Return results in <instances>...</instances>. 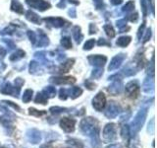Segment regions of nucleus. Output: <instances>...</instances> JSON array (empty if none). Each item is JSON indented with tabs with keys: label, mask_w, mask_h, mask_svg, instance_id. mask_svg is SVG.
I'll return each mask as SVG.
<instances>
[{
	"label": "nucleus",
	"mask_w": 157,
	"mask_h": 148,
	"mask_svg": "<svg viewBox=\"0 0 157 148\" xmlns=\"http://www.w3.org/2000/svg\"><path fill=\"white\" fill-rule=\"evenodd\" d=\"M121 136L123 139H124V141L127 142V144H128V143H129V140H130V137H131L130 127L128 125H123L122 130H121Z\"/></svg>",
	"instance_id": "6e6552de"
},
{
	"label": "nucleus",
	"mask_w": 157,
	"mask_h": 148,
	"mask_svg": "<svg viewBox=\"0 0 157 148\" xmlns=\"http://www.w3.org/2000/svg\"><path fill=\"white\" fill-rule=\"evenodd\" d=\"M32 94H33V91H31V90L26 91V93H25V95H24L23 100H24L25 102H29V101L32 99Z\"/></svg>",
	"instance_id": "9b49d317"
},
{
	"label": "nucleus",
	"mask_w": 157,
	"mask_h": 148,
	"mask_svg": "<svg viewBox=\"0 0 157 148\" xmlns=\"http://www.w3.org/2000/svg\"><path fill=\"white\" fill-rule=\"evenodd\" d=\"M70 143L73 145H75L77 148H82V144L80 142V141H78V140H75V139H71L70 140Z\"/></svg>",
	"instance_id": "ddd939ff"
},
{
	"label": "nucleus",
	"mask_w": 157,
	"mask_h": 148,
	"mask_svg": "<svg viewBox=\"0 0 157 148\" xmlns=\"http://www.w3.org/2000/svg\"><path fill=\"white\" fill-rule=\"evenodd\" d=\"M36 103H40V104H46V99L45 98H43V95H41V94H38V96L36 97Z\"/></svg>",
	"instance_id": "f8f14e48"
},
{
	"label": "nucleus",
	"mask_w": 157,
	"mask_h": 148,
	"mask_svg": "<svg viewBox=\"0 0 157 148\" xmlns=\"http://www.w3.org/2000/svg\"><path fill=\"white\" fill-rule=\"evenodd\" d=\"M93 107H94L97 111H101L105 106L106 103V98L103 93H98L95 96V98L93 99Z\"/></svg>",
	"instance_id": "39448f33"
},
{
	"label": "nucleus",
	"mask_w": 157,
	"mask_h": 148,
	"mask_svg": "<svg viewBox=\"0 0 157 148\" xmlns=\"http://www.w3.org/2000/svg\"><path fill=\"white\" fill-rule=\"evenodd\" d=\"M106 148H122V146L120 144H111L109 146H107Z\"/></svg>",
	"instance_id": "4468645a"
},
{
	"label": "nucleus",
	"mask_w": 157,
	"mask_h": 148,
	"mask_svg": "<svg viewBox=\"0 0 157 148\" xmlns=\"http://www.w3.org/2000/svg\"><path fill=\"white\" fill-rule=\"evenodd\" d=\"M28 139L32 143H37L40 140V133H39L36 130H29L27 133Z\"/></svg>",
	"instance_id": "0eeeda50"
},
{
	"label": "nucleus",
	"mask_w": 157,
	"mask_h": 148,
	"mask_svg": "<svg viewBox=\"0 0 157 148\" xmlns=\"http://www.w3.org/2000/svg\"><path fill=\"white\" fill-rule=\"evenodd\" d=\"M40 148H53V147L50 144H44V145H41Z\"/></svg>",
	"instance_id": "2eb2a0df"
},
{
	"label": "nucleus",
	"mask_w": 157,
	"mask_h": 148,
	"mask_svg": "<svg viewBox=\"0 0 157 148\" xmlns=\"http://www.w3.org/2000/svg\"><path fill=\"white\" fill-rule=\"evenodd\" d=\"M126 92L127 95L131 98H136L139 94V86L136 83H129L126 87Z\"/></svg>",
	"instance_id": "423d86ee"
},
{
	"label": "nucleus",
	"mask_w": 157,
	"mask_h": 148,
	"mask_svg": "<svg viewBox=\"0 0 157 148\" xmlns=\"http://www.w3.org/2000/svg\"><path fill=\"white\" fill-rule=\"evenodd\" d=\"M96 121L92 117H87L81 122V130L87 135H98V127L95 125Z\"/></svg>",
	"instance_id": "f257e3e1"
},
{
	"label": "nucleus",
	"mask_w": 157,
	"mask_h": 148,
	"mask_svg": "<svg viewBox=\"0 0 157 148\" xmlns=\"http://www.w3.org/2000/svg\"><path fill=\"white\" fill-rule=\"evenodd\" d=\"M118 113H119V111H118V109L117 108H113V105L111 107H109V109H108V111L106 112V116L108 117H115L117 115H118Z\"/></svg>",
	"instance_id": "1a4fd4ad"
},
{
	"label": "nucleus",
	"mask_w": 157,
	"mask_h": 148,
	"mask_svg": "<svg viewBox=\"0 0 157 148\" xmlns=\"http://www.w3.org/2000/svg\"><path fill=\"white\" fill-rule=\"evenodd\" d=\"M145 117H146V111H141L139 113V115L136 117V118L132 121V130L135 131H139L142 125H144V120H145Z\"/></svg>",
	"instance_id": "7ed1b4c3"
},
{
	"label": "nucleus",
	"mask_w": 157,
	"mask_h": 148,
	"mask_svg": "<svg viewBox=\"0 0 157 148\" xmlns=\"http://www.w3.org/2000/svg\"><path fill=\"white\" fill-rule=\"evenodd\" d=\"M103 139L106 142H111L116 138V126L114 123H108L103 128Z\"/></svg>",
	"instance_id": "f03ea898"
},
{
	"label": "nucleus",
	"mask_w": 157,
	"mask_h": 148,
	"mask_svg": "<svg viewBox=\"0 0 157 148\" xmlns=\"http://www.w3.org/2000/svg\"><path fill=\"white\" fill-rule=\"evenodd\" d=\"M75 123L76 121L70 117H63L60 121V126L66 132H72L75 130Z\"/></svg>",
	"instance_id": "20e7f679"
},
{
	"label": "nucleus",
	"mask_w": 157,
	"mask_h": 148,
	"mask_svg": "<svg viewBox=\"0 0 157 148\" xmlns=\"http://www.w3.org/2000/svg\"><path fill=\"white\" fill-rule=\"evenodd\" d=\"M29 113L36 117H40V116H43L44 113H45V112H38L37 110H34V109H29Z\"/></svg>",
	"instance_id": "9d476101"
}]
</instances>
